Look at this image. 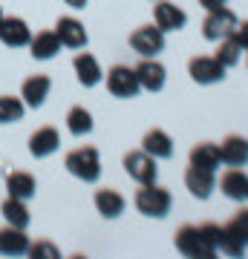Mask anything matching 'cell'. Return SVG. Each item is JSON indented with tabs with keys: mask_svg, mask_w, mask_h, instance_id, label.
<instances>
[{
	"mask_svg": "<svg viewBox=\"0 0 248 259\" xmlns=\"http://www.w3.org/2000/svg\"><path fill=\"white\" fill-rule=\"evenodd\" d=\"M0 216L6 219V225H15V228H29V222H32V213H29L26 202L23 199H15V196H6L3 199Z\"/></svg>",
	"mask_w": 248,
	"mask_h": 259,
	"instance_id": "cb8c5ba5",
	"label": "cell"
},
{
	"mask_svg": "<svg viewBox=\"0 0 248 259\" xmlns=\"http://www.w3.org/2000/svg\"><path fill=\"white\" fill-rule=\"evenodd\" d=\"M217 185H220V190L228 196V199H234V202H245L248 199V176L239 170V167L225 170Z\"/></svg>",
	"mask_w": 248,
	"mask_h": 259,
	"instance_id": "7402d4cb",
	"label": "cell"
},
{
	"mask_svg": "<svg viewBox=\"0 0 248 259\" xmlns=\"http://www.w3.org/2000/svg\"><path fill=\"white\" fill-rule=\"evenodd\" d=\"M150 3H156V0H150Z\"/></svg>",
	"mask_w": 248,
	"mask_h": 259,
	"instance_id": "8d00e7d4",
	"label": "cell"
},
{
	"mask_svg": "<svg viewBox=\"0 0 248 259\" xmlns=\"http://www.w3.org/2000/svg\"><path fill=\"white\" fill-rule=\"evenodd\" d=\"M173 245L182 256H191V259H211L208 248H205V239L196 225H182L173 236Z\"/></svg>",
	"mask_w": 248,
	"mask_h": 259,
	"instance_id": "9c48e42d",
	"label": "cell"
},
{
	"mask_svg": "<svg viewBox=\"0 0 248 259\" xmlns=\"http://www.w3.org/2000/svg\"><path fill=\"white\" fill-rule=\"evenodd\" d=\"M92 127H95V121H92V112L87 110V107H81V104L69 107V112H66V130L73 133L75 139H84V136H90Z\"/></svg>",
	"mask_w": 248,
	"mask_h": 259,
	"instance_id": "484cf974",
	"label": "cell"
},
{
	"mask_svg": "<svg viewBox=\"0 0 248 259\" xmlns=\"http://www.w3.org/2000/svg\"><path fill=\"white\" fill-rule=\"evenodd\" d=\"M220 250H222V253H228V256H242V253H245V245H242V242H239L237 236H234V233H231L228 228H225V225H222V236H220Z\"/></svg>",
	"mask_w": 248,
	"mask_h": 259,
	"instance_id": "4dcf8cb0",
	"label": "cell"
},
{
	"mask_svg": "<svg viewBox=\"0 0 248 259\" xmlns=\"http://www.w3.org/2000/svg\"><path fill=\"white\" fill-rule=\"evenodd\" d=\"M64 167L66 173L75 179H81L87 185H95L101 179V156L95 147H75L66 153L64 158Z\"/></svg>",
	"mask_w": 248,
	"mask_h": 259,
	"instance_id": "6da1fadb",
	"label": "cell"
},
{
	"mask_svg": "<svg viewBox=\"0 0 248 259\" xmlns=\"http://www.w3.org/2000/svg\"><path fill=\"white\" fill-rule=\"evenodd\" d=\"M121 164H124V173H127L136 185H150V182H156V176H159L156 158L150 156V153H145V150H130V153H124Z\"/></svg>",
	"mask_w": 248,
	"mask_h": 259,
	"instance_id": "3957f363",
	"label": "cell"
},
{
	"mask_svg": "<svg viewBox=\"0 0 248 259\" xmlns=\"http://www.w3.org/2000/svg\"><path fill=\"white\" fill-rule=\"evenodd\" d=\"M66 6H69V9H75V12H81L84 6H87V0H64Z\"/></svg>",
	"mask_w": 248,
	"mask_h": 259,
	"instance_id": "e575fe53",
	"label": "cell"
},
{
	"mask_svg": "<svg viewBox=\"0 0 248 259\" xmlns=\"http://www.w3.org/2000/svg\"><path fill=\"white\" fill-rule=\"evenodd\" d=\"M58 52H61V37L55 35V29H44L29 40V55L35 61H52Z\"/></svg>",
	"mask_w": 248,
	"mask_h": 259,
	"instance_id": "d6986e66",
	"label": "cell"
},
{
	"mask_svg": "<svg viewBox=\"0 0 248 259\" xmlns=\"http://www.w3.org/2000/svg\"><path fill=\"white\" fill-rule=\"evenodd\" d=\"M6 190H9V196H15V199L29 202V199L38 193V182H35L32 173H26V170H12V173H6Z\"/></svg>",
	"mask_w": 248,
	"mask_h": 259,
	"instance_id": "603a6c76",
	"label": "cell"
},
{
	"mask_svg": "<svg viewBox=\"0 0 248 259\" xmlns=\"http://www.w3.org/2000/svg\"><path fill=\"white\" fill-rule=\"evenodd\" d=\"M245 55H248V49H245Z\"/></svg>",
	"mask_w": 248,
	"mask_h": 259,
	"instance_id": "74e56055",
	"label": "cell"
},
{
	"mask_svg": "<svg viewBox=\"0 0 248 259\" xmlns=\"http://www.w3.org/2000/svg\"><path fill=\"white\" fill-rule=\"evenodd\" d=\"M52 93V78L49 75H29L26 81L20 83V98L26 104V110H38V107H44L46 98Z\"/></svg>",
	"mask_w": 248,
	"mask_h": 259,
	"instance_id": "8fae6325",
	"label": "cell"
},
{
	"mask_svg": "<svg viewBox=\"0 0 248 259\" xmlns=\"http://www.w3.org/2000/svg\"><path fill=\"white\" fill-rule=\"evenodd\" d=\"M231 35L237 37V44L242 49H248V23H237V26H234V32H231Z\"/></svg>",
	"mask_w": 248,
	"mask_h": 259,
	"instance_id": "d6a6232c",
	"label": "cell"
},
{
	"mask_svg": "<svg viewBox=\"0 0 248 259\" xmlns=\"http://www.w3.org/2000/svg\"><path fill=\"white\" fill-rule=\"evenodd\" d=\"M220 158L228 167H245L248 164V141L242 136H225L220 144Z\"/></svg>",
	"mask_w": 248,
	"mask_h": 259,
	"instance_id": "ffe728a7",
	"label": "cell"
},
{
	"mask_svg": "<svg viewBox=\"0 0 248 259\" xmlns=\"http://www.w3.org/2000/svg\"><path fill=\"white\" fill-rule=\"evenodd\" d=\"M225 228H228V231L248 248V207H239V210L231 216V222L225 225Z\"/></svg>",
	"mask_w": 248,
	"mask_h": 259,
	"instance_id": "f1b7e54d",
	"label": "cell"
},
{
	"mask_svg": "<svg viewBox=\"0 0 248 259\" xmlns=\"http://www.w3.org/2000/svg\"><path fill=\"white\" fill-rule=\"evenodd\" d=\"M107 93L116 98H136L141 93V83L136 78V69L124 64H116L107 69Z\"/></svg>",
	"mask_w": 248,
	"mask_h": 259,
	"instance_id": "5b68a950",
	"label": "cell"
},
{
	"mask_svg": "<svg viewBox=\"0 0 248 259\" xmlns=\"http://www.w3.org/2000/svg\"><path fill=\"white\" fill-rule=\"evenodd\" d=\"M29 245L32 239H29L26 228H15V225L0 228V256H26Z\"/></svg>",
	"mask_w": 248,
	"mask_h": 259,
	"instance_id": "9a60e30c",
	"label": "cell"
},
{
	"mask_svg": "<svg viewBox=\"0 0 248 259\" xmlns=\"http://www.w3.org/2000/svg\"><path fill=\"white\" fill-rule=\"evenodd\" d=\"M141 150L150 153L156 161H159V158H173V139L167 136L165 130L153 127V130H147V133H145V139H141Z\"/></svg>",
	"mask_w": 248,
	"mask_h": 259,
	"instance_id": "44dd1931",
	"label": "cell"
},
{
	"mask_svg": "<svg viewBox=\"0 0 248 259\" xmlns=\"http://www.w3.org/2000/svg\"><path fill=\"white\" fill-rule=\"evenodd\" d=\"M133 204H136V210L141 216H147V219H165L167 213H170L173 199L167 193V187L150 182V185H141V190H136Z\"/></svg>",
	"mask_w": 248,
	"mask_h": 259,
	"instance_id": "7a4b0ae2",
	"label": "cell"
},
{
	"mask_svg": "<svg viewBox=\"0 0 248 259\" xmlns=\"http://www.w3.org/2000/svg\"><path fill=\"white\" fill-rule=\"evenodd\" d=\"M228 72V66H222L214 55H196L188 61V75L191 81L202 83V87H211V83H220Z\"/></svg>",
	"mask_w": 248,
	"mask_h": 259,
	"instance_id": "8992f818",
	"label": "cell"
},
{
	"mask_svg": "<svg viewBox=\"0 0 248 259\" xmlns=\"http://www.w3.org/2000/svg\"><path fill=\"white\" fill-rule=\"evenodd\" d=\"M130 49L141 58H156L165 49V32L156 23H145L130 32Z\"/></svg>",
	"mask_w": 248,
	"mask_h": 259,
	"instance_id": "277c9868",
	"label": "cell"
},
{
	"mask_svg": "<svg viewBox=\"0 0 248 259\" xmlns=\"http://www.w3.org/2000/svg\"><path fill=\"white\" fill-rule=\"evenodd\" d=\"M237 23H239V20H237L234 12L225 9V6H217V9H211V12H208V18L202 20V35L217 44V40H222L225 35H231Z\"/></svg>",
	"mask_w": 248,
	"mask_h": 259,
	"instance_id": "ba28073f",
	"label": "cell"
},
{
	"mask_svg": "<svg viewBox=\"0 0 248 259\" xmlns=\"http://www.w3.org/2000/svg\"><path fill=\"white\" fill-rule=\"evenodd\" d=\"M55 35L61 37V47H66V49H84L90 44L87 26L78 18H73V15H64V18L55 20Z\"/></svg>",
	"mask_w": 248,
	"mask_h": 259,
	"instance_id": "30bf717a",
	"label": "cell"
},
{
	"mask_svg": "<svg viewBox=\"0 0 248 259\" xmlns=\"http://www.w3.org/2000/svg\"><path fill=\"white\" fill-rule=\"evenodd\" d=\"M61 147V136L55 127H38L29 136V156L32 158H49Z\"/></svg>",
	"mask_w": 248,
	"mask_h": 259,
	"instance_id": "2e32d148",
	"label": "cell"
},
{
	"mask_svg": "<svg viewBox=\"0 0 248 259\" xmlns=\"http://www.w3.org/2000/svg\"><path fill=\"white\" fill-rule=\"evenodd\" d=\"M73 69H75V78H78V83L81 87H98V83L104 81V69L101 64H98V58L92 55V52H78V55L73 58Z\"/></svg>",
	"mask_w": 248,
	"mask_h": 259,
	"instance_id": "5bb4252c",
	"label": "cell"
},
{
	"mask_svg": "<svg viewBox=\"0 0 248 259\" xmlns=\"http://www.w3.org/2000/svg\"><path fill=\"white\" fill-rule=\"evenodd\" d=\"M0 20H3V6H0Z\"/></svg>",
	"mask_w": 248,
	"mask_h": 259,
	"instance_id": "d590c367",
	"label": "cell"
},
{
	"mask_svg": "<svg viewBox=\"0 0 248 259\" xmlns=\"http://www.w3.org/2000/svg\"><path fill=\"white\" fill-rule=\"evenodd\" d=\"M185 187L191 190L193 199H208L214 193V187H217V176H214V170H202V167L188 164V170H185Z\"/></svg>",
	"mask_w": 248,
	"mask_h": 259,
	"instance_id": "e0dca14e",
	"label": "cell"
},
{
	"mask_svg": "<svg viewBox=\"0 0 248 259\" xmlns=\"http://www.w3.org/2000/svg\"><path fill=\"white\" fill-rule=\"evenodd\" d=\"M191 164L193 167H202V170H217L222 164L220 158V144L214 141H199L191 147Z\"/></svg>",
	"mask_w": 248,
	"mask_h": 259,
	"instance_id": "d4e9b609",
	"label": "cell"
},
{
	"mask_svg": "<svg viewBox=\"0 0 248 259\" xmlns=\"http://www.w3.org/2000/svg\"><path fill=\"white\" fill-rule=\"evenodd\" d=\"M228 0H199V6H202L205 12H211V9H217V6H225Z\"/></svg>",
	"mask_w": 248,
	"mask_h": 259,
	"instance_id": "836d02e7",
	"label": "cell"
},
{
	"mask_svg": "<svg viewBox=\"0 0 248 259\" xmlns=\"http://www.w3.org/2000/svg\"><path fill=\"white\" fill-rule=\"evenodd\" d=\"M26 115V104L23 98L15 95H0V124H18Z\"/></svg>",
	"mask_w": 248,
	"mask_h": 259,
	"instance_id": "4316f807",
	"label": "cell"
},
{
	"mask_svg": "<svg viewBox=\"0 0 248 259\" xmlns=\"http://www.w3.org/2000/svg\"><path fill=\"white\" fill-rule=\"evenodd\" d=\"M133 69H136V78L141 83V90H147V93H162L165 90L167 69L159 64L156 58H141L138 66H133Z\"/></svg>",
	"mask_w": 248,
	"mask_h": 259,
	"instance_id": "4fadbf2b",
	"label": "cell"
},
{
	"mask_svg": "<svg viewBox=\"0 0 248 259\" xmlns=\"http://www.w3.org/2000/svg\"><path fill=\"white\" fill-rule=\"evenodd\" d=\"M199 233H202L208 253H211V256H217V250H220V236H222V225L205 222V225H199Z\"/></svg>",
	"mask_w": 248,
	"mask_h": 259,
	"instance_id": "f546056e",
	"label": "cell"
},
{
	"mask_svg": "<svg viewBox=\"0 0 248 259\" xmlns=\"http://www.w3.org/2000/svg\"><path fill=\"white\" fill-rule=\"evenodd\" d=\"M26 256H32V259H58V256H61V250H58L49 239H38V242L29 245Z\"/></svg>",
	"mask_w": 248,
	"mask_h": 259,
	"instance_id": "1f68e13d",
	"label": "cell"
},
{
	"mask_svg": "<svg viewBox=\"0 0 248 259\" xmlns=\"http://www.w3.org/2000/svg\"><path fill=\"white\" fill-rule=\"evenodd\" d=\"M217 44H220V47H217V61H220L222 66H237L239 64V55H242V47H239L237 44V37L234 35H225L222 37V40H217Z\"/></svg>",
	"mask_w": 248,
	"mask_h": 259,
	"instance_id": "83f0119b",
	"label": "cell"
},
{
	"mask_svg": "<svg viewBox=\"0 0 248 259\" xmlns=\"http://www.w3.org/2000/svg\"><path fill=\"white\" fill-rule=\"evenodd\" d=\"M153 23L167 35V32H179V29L188 26V15H185L182 6H176L170 0H156V6H153Z\"/></svg>",
	"mask_w": 248,
	"mask_h": 259,
	"instance_id": "7c38bea8",
	"label": "cell"
},
{
	"mask_svg": "<svg viewBox=\"0 0 248 259\" xmlns=\"http://www.w3.org/2000/svg\"><path fill=\"white\" fill-rule=\"evenodd\" d=\"M92 204H95V210L101 213L104 219H119L121 213H124V207H127V199L116 187H101L92 196Z\"/></svg>",
	"mask_w": 248,
	"mask_h": 259,
	"instance_id": "ac0fdd59",
	"label": "cell"
},
{
	"mask_svg": "<svg viewBox=\"0 0 248 259\" xmlns=\"http://www.w3.org/2000/svg\"><path fill=\"white\" fill-rule=\"evenodd\" d=\"M29 40H32V29L23 18L18 15H3L0 20V44L9 49H23L29 47Z\"/></svg>",
	"mask_w": 248,
	"mask_h": 259,
	"instance_id": "52a82bcc",
	"label": "cell"
}]
</instances>
